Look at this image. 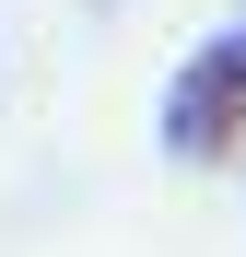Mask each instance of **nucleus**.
<instances>
[{"mask_svg":"<svg viewBox=\"0 0 246 257\" xmlns=\"http://www.w3.org/2000/svg\"><path fill=\"white\" fill-rule=\"evenodd\" d=\"M234 141H246V35L199 47L176 70V94H164V152L176 164H223Z\"/></svg>","mask_w":246,"mask_h":257,"instance_id":"nucleus-1","label":"nucleus"}]
</instances>
